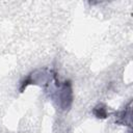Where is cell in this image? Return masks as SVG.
I'll list each match as a JSON object with an SVG mask.
<instances>
[{
	"label": "cell",
	"instance_id": "1",
	"mask_svg": "<svg viewBox=\"0 0 133 133\" xmlns=\"http://www.w3.org/2000/svg\"><path fill=\"white\" fill-rule=\"evenodd\" d=\"M42 87L59 110H70L74 100L72 82L70 80H59L58 74L52 69L50 76Z\"/></svg>",
	"mask_w": 133,
	"mask_h": 133
},
{
	"label": "cell",
	"instance_id": "2",
	"mask_svg": "<svg viewBox=\"0 0 133 133\" xmlns=\"http://www.w3.org/2000/svg\"><path fill=\"white\" fill-rule=\"evenodd\" d=\"M115 117V124L121 126H128L131 127V101L128 102V104L121 110L116 111L114 113Z\"/></svg>",
	"mask_w": 133,
	"mask_h": 133
},
{
	"label": "cell",
	"instance_id": "3",
	"mask_svg": "<svg viewBox=\"0 0 133 133\" xmlns=\"http://www.w3.org/2000/svg\"><path fill=\"white\" fill-rule=\"evenodd\" d=\"M92 114L97 117V118H100V119H104V118H107L109 116V109L108 107L105 105V104H98L96 105L94 108H92Z\"/></svg>",
	"mask_w": 133,
	"mask_h": 133
}]
</instances>
